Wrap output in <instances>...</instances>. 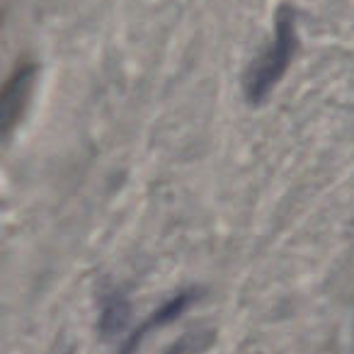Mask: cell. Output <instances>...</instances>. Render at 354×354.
<instances>
[{
  "label": "cell",
  "mask_w": 354,
  "mask_h": 354,
  "mask_svg": "<svg viewBox=\"0 0 354 354\" xmlns=\"http://www.w3.org/2000/svg\"><path fill=\"white\" fill-rule=\"evenodd\" d=\"M299 51V25L294 8L281 6L274 17V37L257 54L243 75V95L250 104H262L286 75Z\"/></svg>",
  "instance_id": "6da1fadb"
},
{
  "label": "cell",
  "mask_w": 354,
  "mask_h": 354,
  "mask_svg": "<svg viewBox=\"0 0 354 354\" xmlns=\"http://www.w3.org/2000/svg\"><path fill=\"white\" fill-rule=\"evenodd\" d=\"M37 71L39 68H37L35 61L17 66V71L8 78L6 88H3V95H0V122H3V133L6 136H10L12 129L20 122V117L25 114V107L32 97V90H35Z\"/></svg>",
  "instance_id": "7a4b0ae2"
},
{
  "label": "cell",
  "mask_w": 354,
  "mask_h": 354,
  "mask_svg": "<svg viewBox=\"0 0 354 354\" xmlns=\"http://www.w3.org/2000/svg\"><path fill=\"white\" fill-rule=\"evenodd\" d=\"M199 289H185V291H177L172 299H167L165 304L160 306V308H156L151 315H148L146 320H143L141 325H138L133 333H129L127 342L122 344V349H119V354H136L138 347L143 344V339L148 337L151 333H156V330H160L162 325L172 323V320H177L180 315L185 313V310L189 308V306L194 304V301L199 299Z\"/></svg>",
  "instance_id": "3957f363"
},
{
  "label": "cell",
  "mask_w": 354,
  "mask_h": 354,
  "mask_svg": "<svg viewBox=\"0 0 354 354\" xmlns=\"http://www.w3.org/2000/svg\"><path fill=\"white\" fill-rule=\"evenodd\" d=\"M131 318V301L129 294L119 286H109L100 296V315H97V330L104 339H112L122 335Z\"/></svg>",
  "instance_id": "277c9868"
},
{
  "label": "cell",
  "mask_w": 354,
  "mask_h": 354,
  "mask_svg": "<svg viewBox=\"0 0 354 354\" xmlns=\"http://www.w3.org/2000/svg\"><path fill=\"white\" fill-rule=\"evenodd\" d=\"M66 354H73V352H66Z\"/></svg>",
  "instance_id": "5b68a950"
}]
</instances>
